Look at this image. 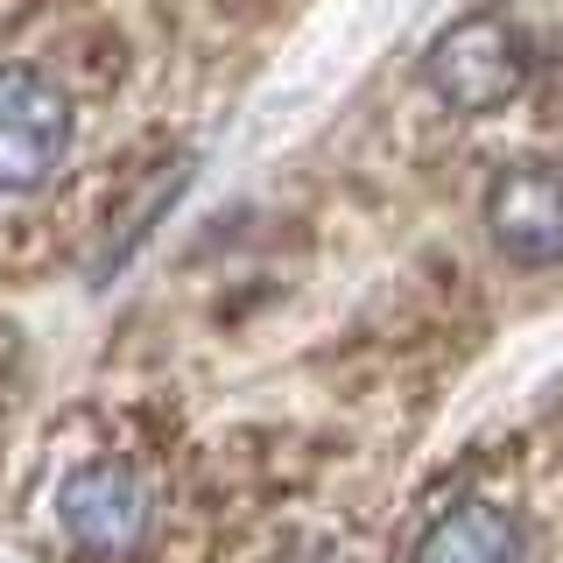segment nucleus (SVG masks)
Returning <instances> with one entry per match:
<instances>
[{
    "label": "nucleus",
    "mask_w": 563,
    "mask_h": 563,
    "mask_svg": "<svg viewBox=\"0 0 563 563\" xmlns=\"http://www.w3.org/2000/svg\"><path fill=\"white\" fill-rule=\"evenodd\" d=\"M486 233L515 268L563 261V169L515 163L486 184Z\"/></svg>",
    "instance_id": "20e7f679"
},
{
    "label": "nucleus",
    "mask_w": 563,
    "mask_h": 563,
    "mask_svg": "<svg viewBox=\"0 0 563 563\" xmlns=\"http://www.w3.org/2000/svg\"><path fill=\"white\" fill-rule=\"evenodd\" d=\"M70 92L35 64H0V198L43 190L70 155Z\"/></svg>",
    "instance_id": "f03ea898"
},
{
    "label": "nucleus",
    "mask_w": 563,
    "mask_h": 563,
    "mask_svg": "<svg viewBox=\"0 0 563 563\" xmlns=\"http://www.w3.org/2000/svg\"><path fill=\"white\" fill-rule=\"evenodd\" d=\"M422 78H430V92L451 106V113L465 120H486V113H507L528 78H536V49H528L521 22H507V14H457L451 29L430 35V49H422Z\"/></svg>",
    "instance_id": "f257e3e1"
},
{
    "label": "nucleus",
    "mask_w": 563,
    "mask_h": 563,
    "mask_svg": "<svg viewBox=\"0 0 563 563\" xmlns=\"http://www.w3.org/2000/svg\"><path fill=\"white\" fill-rule=\"evenodd\" d=\"M148 486L128 457H92L78 465L70 479L57 486V528L78 556H99V563H120L148 542Z\"/></svg>",
    "instance_id": "7ed1b4c3"
},
{
    "label": "nucleus",
    "mask_w": 563,
    "mask_h": 563,
    "mask_svg": "<svg viewBox=\"0 0 563 563\" xmlns=\"http://www.w3.org/2000/svg\"><path fill=\"white\" fill-rule=\"evenodd\" d=\"M409 563H528V550H521V528H515L507 507L457 500V507H444V515L422 528Z\"/></svg>",
    "instance_id": "39448f33"
},
{
    "label": "nucleus",
    "mask_w": 563,
    "mask_h": 563,
    "mask_svg": "<svg viewBox=\"0 0 563 563\" xmlns=\"http://www.w3.org/2000/svg\"><path fill=\"white\" fill-rule=\"evenodd\" d=\"M289 563H352V556L331 550V542H303V550H289Z\"/></svg>",
    "instance_id": "423d86ee"
}]
</instances>
